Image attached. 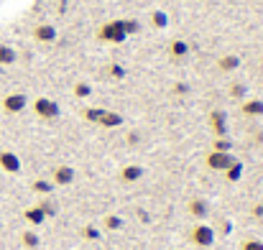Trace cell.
Wrapping results in <instances>:
<instances>
[{
    "label": "cell",
    "instance_id": "obj_1",
    "mask_svg": "<svg viewBox=\"0 0 263 250\" xmlns=\"http://www.w3.org/2000/svg\"><path fill=\"white\" fill-rule=\"evenodd\" d=\"M97 39H100V41H107V44H123V41L128 39V33H125V28H123V18L102 23L100 31H97Z\"/></svg>",
    "mask_w": 263,
    "mask_h": 250
},
{
    "label": "cell",
    "instance_id": "obj_2",
    "mask_svg": "<svg viewBox=\"0 0 263 250\" xmlns=\"http://www.w3.org/2000/svg\"><path fill=\"white\" fill-rule=\"evenodd\" d=\"M189 240L197 245V248H210L215 243V230L210 225H194L192 233H189Z\"/></svg>",
    "mask_w": 263,
    "mask_h": 250
},
{
    "label": "cell",
    "instance_id": "obj_3",
    "mask_svg": "<svg viewBox=\"0 0 263 250\" xmlns=\"http://www.w3.org/2000/svg\"><path fill=\"white\" fill-rule=\"evenodd\" d=\"M26 107H28V97H26L23 92H10V94L3 97V110H5L8 115H18V112H23Z\"/></svg>",
    "mask_w": 263,
    "mask_h": 250
},
{
    "label": "cell",
    "instance_id": "obj_4",
    "mask_svg": "<svg viewBox=\"0 0 263 250\" xmlns=\"http://www.w3.org/2000/svg\"><path fill=\"white\" fill-rule=\"evenodd\" d=\"M33 112L44 120H54V118H59V105L51 97H39V100H33Z\"/></svg>",
    "mask_w": 263,
    "mask_h": 250
},
{
    "label": "cell",
    "instance_id": "obj_5",
    "mask_svg": "<svg viewBox=\"0 0 263 250\" xmlns=\"http://www.w3.org/2000/svg\"><path fill=\"white\" fill-rule=\"evenodd\" d=\"M233 161H235V156L230 151H210V156H207V166L212 171H225Z\"/></svg>",
    "mask_w": 263,
    "mask_h": 250
},
{
    "label": "cell",
    "instance_id": "obj_6",
    "mask_svg": "<svg viewBox=\"0 0 263 250\" xmlns=\"http://www.w3.org/2000/svg\"><path fill=\"white\" fill-rule=\"evenodd\" d=\"M210 128H212L215 138H225V136H228V115H225L222 110H215V112L210 115Z\"/></svg>",
    "mask_w": 263,
    "mask_h": 250
},
{
    "label": "cell",
    "instance_id": "obj_7",
    "mask_svg": "<svg viewBox=\"0 0 263 250\" xmlns=\"http://www.w3.org/2000/svg\"><path fill=\"white\" fill-rule=\"evenodd\" d=\"M74 181V168L67 166V164H62V166L54 168V174H51V184L54 186H69Z\"/></svg>",
    "mask_w": 263,
    "mask_h": 250
},
{
    "label": "cell",
    "instance_id": "obj_8",
    "mask_svg": "<svg viewBox=\"0 0 263 250\" xmlns=\"http://www.w3.org/2000/svg\"><path fill=\"white\" fill-rule=\"evenodd\" d=\"M0 168L5 174H21V159L13 151H0Z\"/></svg>",
    "mask_w": 263,
    "mask_h": 250
},
{
    "label": "cell",
    "instance_id": "obj_9",
    "mask_svg": "<svg viewBox=\"0 0 263 250\" xmlns=\"http://www.w3.org/2000/svg\"><path fill=\"white\" fill-rule=\"evenodd\" d=\"M33 39L41 41V44H51V41L57 39V28H54L51 23H39V26L33 28Z\"/></svg>",
    "mask_w": 263,
    "mask_h": 250
},
{
    "label": "cell",
    "instance_id": "obj_10",
    "mask_svg": "<svg viewBox=\"0 0 263 250\" xmlns=\"http://www.w3.org/2000/svg\"><path fill=\"white\" fill-rule=\"evenodd\" d=\"M240 112H243L246 118H261V115H263V100H258V97L243 100V105H240Z\"/></svg>",
    "mask_w": 263,
    "mask_h": 250
},
{
    "label": "cell",
    "instance_id": "obj_11",
    "mask_svg": "<svg viewBox=\"0 0 263 250\" xmlns=\"http://www.w3.org/2000/svg\"><path fill=\"white\" fill-rule=\"evenodd\" d=\"M189 215L197 217V220H204V217L210 215V204H207V199H192V202H189Z\"/></svg>",
    "mask_w": 263,
    "mask_h": 250
},
{
    "label": "cell",
    "instance_id": "obj_12",
    "mask_svg": "<svg viewBox=\"0 0 263 250\" xmlns=\"http://www.w3.org/2000/svg\"><path fill=\"white\" fill-rule=\"evenodd\" d=\"M238 67H240V59H238L235 54H225V56L217 59V69L225 72V74H228V72H235Z\"/></svg>",
    "mask_w": 263,
    "mask_h": 250
},
{
    "label": "cell",
    "instance_id": "obj_13",
    "mask_svg": "<svg viewBox=\"0 0 263 250\" xmlns=\"http://www.w3.org/2000/svg\"><path fill=\"white\" fill-rule=\"evenodd\" d=\"M23 217H26V222L28 225H33V227H39V225H44L46 222V215L41 212V207L36 204V207H28L26 212H23Z\"/></svg>",
    "mask_w": 263,
    "mask_h": 250
},
{
    "label": "cell",
    "instance_id": "obj_14",
    "mask_svg": "<svg viewBox=\"0 0 263 250\" xmlns=\"http://www.w3.org/2000/svg\"><path fill=\"white\" fill-rule=\"evenodd\" d=\"M141 176H143V168L138 166V164H128V166L120 168V179H123V181H128V184L138 181Z\"/></svg>",
    "mask_w": 263,
    "mask_h": 250
},
{
    "label": "cell",
    "instance_id": "obj_15",
    "mask_svg": "<svg viewBox=\"0 0 263 250\" xmlns=\"http://www.w3.org/2000/svg\"><path fill=\"white\" fill-rule=\"evenodd\" d=\"M169 54H172V59H184V56H189V44H186L184 39H174V41L169 44Z\"/></svg>",
    "mask_w": 263,
    "mask_h": 250
},
{
    "label": "cell",
    "instance_id": "obj_16",
    "mask_svg": "<svg viewBox=\"0 0 263 250\" xmlns=\"http://www.w3.org/2000/svg\"><path fill=\"white\" fill-rule=\"evenodd\" d=\"M97 125H102V128H118V125H123V115L120 112H112V110H105Z\"/></svg>",
    "mask_w": 263,
    "mask_h": 250
},
{
    "label": "cell",
    "instance_id": "obj_17",
    "mask_svg": "<svg viewBox=\"0 0 263 250\" xmlns=\"http://www.w3.org/2000/svg\"><path fill=\"white\" fill-rule=\"evenodd\" d=\"M31 189H33L36 194H41V197H49V194L54 191V184H51L49 179H36V181L31 184Z\"/></svg>",
    "mask_w": 263,
    "mask_h": 250
},
{
    "label": "cell",
    "instance_id": "obj_18",
    "mask_svg": "<svg viewBox=\"0 0 263 250\" xmlns=\"http://www.w3.org/2000/svg\"><path fill=\"white\" fill-rule=\"evenodd\" d=\"M21 243H23V248H28V250H33V248H39V235L33 233V230H26L23 235H21Z\"/></svg>",
    "mask_w": 263,
    "mask_h": 250
},
{
    "label": "cell",
    "instance_id": "obj_19",
    "mask_svg": "<svg viewBox=\"0 0 263 250\" xmlns=\"http://www.w3.org/2000/svg\"><path fill=\"white\" fill-rule=\"evenodd\" d=\"M151 26H154V28H166V26H169V15H166L164 10H154V13H151Z\"/></svg>",
    "mask_w": 263,
    "mask_h": 250
},
{
    "label": "cell",
    "instance_id": "obj_20",
    "mask_svg": "<svg viewBox=\"0 0 263 250\" xmlns=\"http://www.w3.org/2000/svg\"><path fill=\"white\" fill-rule=\"evenodd\" d=\"M225 176H228V181H238L243 176V164L240 161H233L230 166L225 168Z\"/></svg>",
    "mask_w": 263,
    "mask_h": 250
},
{
    "label": "cell",
    "instance_id": "obj_21",
    "mask_svg": "<svg viewBox=\"0 0 263 250\" xmlns=\"http://www.w3.org/2000/svg\"><path fill=\"white\" fill-rule=\"evenodd\" d=\"M15 62V49H10L8 44H0V64H13Z\"/></svg>",
    "mask_w": 263,
    "mask_h": 250
},
{
    "label": "cell",
    "instance_id": "obj_22",
    "mask_svg": "<svg viewBox=\"0 0 263 250\" xmlns=\"http://www.w3.org/2000/svg\"><path fill=\"white\" fill-rule=\"evenodd\" d=\"M39 207H41V212H44L46 217H54V215H57V202H51V199H46V197L39 202Z\"/></svg>",
    "mask_w": 263,
    "mask_h": 250
},
{
    "label": "cell",
    "instance_id": "obj_23",
    "mask_svg": "<svg viewBox=\"0 0 263 250\" xmlns=\"http://www.w3.org/2000/svg\"><path fill=\"white\" fill-rule=\"evenodd\" d=\"M120 227H123V220H120L118 215H107V217H105V230L112 233V230H120Z\"/></svg>",
    "mask_w": 263,
    "mask_h": 250
},
{
    "label": "cell",
    "instance_id": "obj_24",
    "mask_svg": "<svg viewBox=\"0 0 263 250\" xmlns=\"http://www.w3.org/2000/svg\"><path fill=\"white\" fill-rule=\"evenodd\" d=\"M102 112H105L102 107H87V110H85V120H87V123H100Z\"/></svg>",
    "mask_w": 263,
    "mask_h": 250
},
{
    "label": "cell",
    "instance_id": "obj_25",
    "mask_svg": "<svg viewBox=\"0 0 263 250\" xmlns=\"http://www.w3.org/2000/svg\"><path fill=\"white\" fill-rule=\"evenodd\" d=\"M82 238H85V240H100L102 233H100L95 225H85V227H82Z\"/></svg>",
    "mask_w": 263,
    "mask_h": 250
},
{
    "label": "cell",
    "instance_id": "obj_26",
    "mask_svg": "<svg viewBox=\"0 0 263 250\" xmlns=\"http://www.w3.org/2000/svg\"><path fill=\"white\" fill-rule=\"evenodd\" d=\"M123 28H125V33H128V36H133V33H138V31H141V23H138V21H133V18H123Z\"/></svg>",
    "mask_w": 263,
    "mask_h": 250
},
{
    "label": "cell",
    "instance_id": "obj_27",
    "mask_svg": "<svg viewBox=\"0 0 263 250\" xmlns=\"http://www.w3.org/2000/svg\"><path fill=\"white\" fill-rule=\"evenodd\" d=\"M233 148V141L225 136V138H215V143H212V151H230Z\"/></svg>",
    "mask_w": 263,
    "mask_h": 250
},
{
    "label": "cell",
    "instance_id": "obj_28",
    "mask_svg": "<svg viewBox=\"0 0 263 250\" xmlns=\"http://www.w3.org/2000/svg\"><path fill=\"white\" fill-rule=\"evenodd\" d=\"M92 94V87H89V82H77L74 84V97H89Z\"/></svg>",
    "mask_w": 263,
    "mask_h": 250
},
{
    "label": "cell",
    "instance_id": "obj_29",
    "mask_svg": "<svg viewBox=\"0 0 263 250\" xmlns=\"http://www.w3.org/2000/svg\"><path fill=\"white\" fill-rule=\"evenodd\" d=\"M107 74H110L112 80H125V69H123L120 64H110V67H107Z\"/></svg>",
    "mask_w": 263,
    "mask_h": 250
},
{
    "label": "cell",
    "instance_id": "obj_30",
    "mask_svg": "<svg viewBox=\"0 0 263 250\" xmlns=\"http://www.w3.org/2000/svg\"><path fill=\"white\" fill-rule=\"evenodd\" d=\"M246 92H248L246 84H233V87H230V94H233L235 100H246Z\"/></svg>",
    "mask_w": 263,
    "mask_h": 250
},
{
    "label": "cell",
    "instance_id": "obj_31",
    "mask_svg": "<svg viewBox=\"0 0 263 250\" xmlns=\"http://www.w3.org/2000/svg\"><path fill=\"white\" fill-rule=\"evenodd\" d=\"M240 250H263V240H246L243 245H240Z\"/></svg>",
    "mask_w": 263,
    "mask_h": 250
},
{
    "label": "cell",
    "instance_id": "obj_32",
    "mask_svg": "<svg viewBox=\"0 0 263 250\" xmlns=\"http://www.w3.org/2000/svg\"><path fill=\"white\" fill-rule=\"evenodd\" d=\"M174 92H176V94H189V84H186V82H176L174 84Z\"/></svg>",
    "mask_w": 263,
    "mask_h": 250
},
{
    "label": "cell",
    "instance_id": "obj_33",
    "mask_svg": "<svg viewBox=\"0 0 263 250\" xmlns=\"http://www.w3.org/2000/svg\"><path fill=\"white\" fill-rule=\"evenodd\" d=\"M253 217H263V204H256V207H253Z\"/></svg>",
    "mask_w": 263,
    "mask_h": 250
},
{
    "label": "cell",
    "instance_id": "obj_34",
    "mask_svg": "<svg viewBox=\"0 0 263 250\" xmlns=\"http://www.w3.org/2000/svg\"><path fill=\"white\" fill-rule=\"evenodd\" d=\"M230 227H233L230 222H222V235H228V233H230Z\"/></svg>",
    "mask_w": 263,
    "mask_h": 250
}]
</instances>
